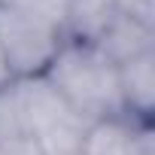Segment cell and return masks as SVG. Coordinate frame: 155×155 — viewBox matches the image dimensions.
<instances>
[{
  "mask_svg": "<svg viewBox=\"0 0 155 155\" xmlns=\"http://www.w3.org/2000/svg\"><path fill=\"white\" fill-rule=\"evenodd\" d=\"M43 79L85 122L125 116L119 64H113L94 43L64 40V46L46 67Z\"/></svg>",
  "mask_w": 155,
  "mask_h": 155,
  "instance_id": "6da1fadb",
  "label": "cell"
},
{
  "mask_svg": "<svg viewBox=\"0 0 155 155\" xmlns=\"http://www.w3.org/2000/svg\"><path fill=\"white\" fill-rule=\"evenodd\" d=\"M61 46L64 34L55 21L0 3V49H3L12 79L43 76Z\"/></svg>",
  "mask_w": 155,
  "mask_h": 155,
  "instance_id": "7a4b0ae2",
  "label": "cell"
},
{
  "mask_svg": "<svg viewBox=\"0 0 155 155\" xmlns=\"http://www.w3.org/2000/svg\"><path fill=\"white\" fill-rule=\"evenodd\" d=\"M21 85H25L28 134L40 143L43 155H79L85 128L91 122L76 116L43 76L21 79Z\"/></svg>",
  "mask_w": 155,
  "mask_h": 155,
  "instance_id": "3957f363",
  "label": "cell"
},
{
  "mask_svg": "<svg viewBox=\"0 0 155 155\" xmlns=\"http://www.w3.org/2000/svg\"><path fill=\"white\" fill-rule=\"evenodd\" d=\"M119 85H122L125 116L140 122V125H152V113H155V49L119 64Z\"/></svg>",
  "mask_w": 155,
  "mask_h": 155,
  "instance_id": "277c9868",
  "label": "cell"
},
{
  "mask_svg": "<svg viewBox=\"0 0 155 155\" xmlns=\"http://www.w3.org/2000/svg\"><path fill=\"white\" fill-rule=\"evenodd\" d=\"M116 15V0H70L61 18V34L73 43H97Z\"/></svg>",
  "mask_w": 155,
  "mask_h": 155,
  "instance_id": "5b68a950",
  "label": "cell"
},
{
  "mask_svg": "<svg viewBox=\"0 0 155 155\" xmlns=\"http://www.w3.org/2000/svg\"><path fill=\"white\" fill-rule=\"evenodd\" d=\"M113 64H125L143 52H152L155 49V28L149 25H140L128 15H116L113 25L101 34V40L94 43Z\"/></svg>",
  "mask_w": 155,
  "mask_h": 155,
  "instance_id": "8992f818",
  "label": "cell"
},
{
  "mask_svg": "<svg viewBox=\"0 0 155 155\" xmlns=\"http://www.w3.org/2000/svg\"><path fill=\"white\" fill-rule=\"evenodd\" d=\"M31 137L28 134V113H25V85L21 79H12L0 88V143Z\"/></svg>",
  "mask_w": 155,
  "mask_h": 155,
  "instance_id": "52a82bcc",
  "label": "cell"
},
{
  "mask_svg": "<svg viewBox=\"0 0 155 155\" xmlns=\"http://www.w3.org/2000/svg\"><path fill=\"white\" fill-rule=\"evenodd\" d=\"M3 3L18 6V9H25V12H34V15H40V18H49V21H55V25L61 28V18H64V9H67L70 0H3Z\"/></svg>",
  "mask_w": 155,
  "mask_h": 155,
  "instance_id": "ba28073f",
  "label": "cell"
},
{
  "mask_svg": "<svg viewBox=\"0 0 155 155\" xmlns=\"http://www.w3.org/2000/svg\"><path fill=\"white\" fill-rule=\"evenodd\" d=\"M119 15H128L140 25L155 28V0H116Z\"/></svg>",
  "mask_w": 155,
  "mask_h": 155,
  "instance_id": "9c48e42d",
  "label": "cell"
},
{
  "mask_svg": "<svg viewBox=\"0 0 155 155\" xmlns=\"http://www.w3.org/2000/svg\"><path fill=\"white\" fill-rule=\"evenodd\" d=\"M0 155H43V149L34 137H15L0 143Z\"/></svg>",
  "mask_w": 155,
  "mask_h": 155,
  "instance_id": "30bf717a",
  "label": "cell"
},
{
  "mask_svg": "<svg viewBox=\"0 0 155 155\" xmlns=\"http://www.w3.org/2000/svg\"><path fill=\"white\" fill-rule=\"evenodd\" d=\"M6 82H12V73H9V64L3 58V49H0V88H3Z\"/></svg>",
  "mask_w": 155,
  "mask_h": 155,
  "instance_id": "8fae6325",
  "label": "cell"
},
{
  "mask_svg": "<svg viewBox=\"0 0 155 155\" xmlns=\"http://www.w3.org/2000/svg\"><path fill=\"white\" fill-rule=\"evenodd\" d=\"M0 3H3V0H0Z\"/></svg>",
  "mask_w": 155,
  "mask_h": 155,
  "instance_id": "7c38bea8",
  "label": "cell"
}]
</instances>
